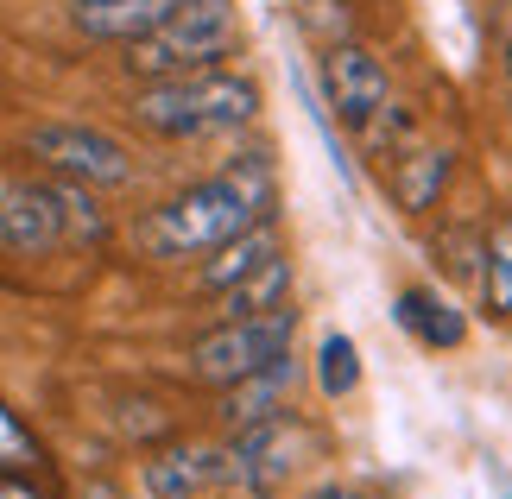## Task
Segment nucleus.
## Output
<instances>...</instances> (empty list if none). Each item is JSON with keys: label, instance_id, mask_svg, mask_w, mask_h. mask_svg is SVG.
I'll list each match as a JSON object with an SVG mask.
<instances>
[{"label": "nucleus", "instance_id": "f257e3e1", "mask_svg": "<svg viewBox=\"0 0 512 499\" xmlns=\"http://www.w3.org/2000/svg\"><path fill=\"white\" fill-rule=\"evenodd\" d=\"M272 209H279L272 158L247 152V158H234L228 171H215L203 184L177 190L171 203H159L133 228V241L152 259H196V253H215L222 241H234V234L253 228V222H272Z\"/></svg>", "mask_w": 512, "mask_h": 499}, {"label": "nucleus", "instance_id": "f03ea898", "mask_svg": "<svg viewBox=\"0 0 512 499\" xmlns=\"http://www.w3.org/2000/svg\"><path fill=\"white\" fill-rule=\"evenodd\" d=\"M108 234V215L70 177H13L0 190V247L19 259H45L64 247H95Z\"/></svg>", "mask_w": 512, "mask_h": 499}, {"label": "nucleus", "instance_id": "7ed1b4c3", "mask_svg": "<svg viewBox=\"0 0 512 499\" xmlns=\"http://www.w3.org/2000/svg\"><path fill=\"white\" fill-rule=\"evenodd\" d=\"M260 114V83L241 70H190V76H165L133 95V121L159 139H209V133H234Z\"/></svg>", "mask_w": 512, "mask_h": 499}, {"label": "nucleus", "instance_id": "20e7f679", "mask_svg": "<svg viewBox=\"0 0 512 499\" xmlns=\"http://www.w3.org/2000/svg\"><path fill=\"white\" fill-rule=\"evenodd\" d=\"M241 51V0H177L146 38L127 45V70L146 83L190 70H222Z\"/></svg>", "mask_w": 512, "mask_h": 499}, {"label": "nucleus", "instance_id": "39448f33", "mask_svg": "<svg viewBox=\"0 0 512 499\" xmlns=\"http://www.w3.org/2000/svg\"><path fill=\"white\" fill-rule=\"evenodd\" d=\"M291 335H298V310L279 304L266 316H222L209 335H196L190 342V379H203V386H234V379L272 367L279 354H291Z\"/></svg>", "mask_w": 512, "mask_h": 499}, {"label": "nucleus", "instance_id": "423d86ee", "mask_svg": "<svg viewBox=\"0 0 512 499\" xmlns=\"http://www.w3.org/2000/svg\"><path fill=\"white\" fill-rule=\"evenodd\" d=\"M310 455H317V430L298 424L291 411H279V417H266V424L234 430V443H228V481L247 487L253 499H272L291 474L310 462Z\"/></svg>", "mask_w": 512, "mask_h": 499}, {"label": "nucleus", "instance_id": "0eeeda50", "mask_svg": "<svg viewBox=\"0 0 512 499\" xmlns=\"http://www.w3.org/2000/svg\"><path fill=\"white\" fill-rule=\"evenodd\" d=\"M26 152H32L45 171L70 177V184H83V190H121L127 177H133L127 146H121L114 133H102V127L45 121V127H32V133H26Z\"/></svg>", "mask_w": 512, "mask_h": 499}, {"label": "nucleus", "instance_id": "6e6552de", "mask_svg": "<svg viewBox=\"0 0 512 499\" xmlns=\"http://www.w3.org/2000/svg\"><path fill=\"white\" fill-rule=\"evenodd\" d=\"M323 95L348 127H367L392 95L386 64L367 45H354V38H336V45H323Z\"/></svg>", "mask_w": 512, "mask_h": 499}, {"label": "nucleus", "instance_id": "1a4fd4ad", "mask_svg": "<svg viewBox=\"0 0 512 499\" xmlns=\"http://www.w3.org/2000/svg\"><path fill=\"white\" fill-rule=\"evenodd\" d=\"M228 481V443H171L140 468L146 499H196Z\"/></svg>", "mask_w": 512, "mask_h": 499}, {"label": "nucleus", "instance_id": "9d476101", "mask_svg": "<svg viewBox=\"0 0 512 499\" xmlns=\"http://www.w3.org/2000/svg\"><path fill=\"white\" fill-rule=\"evenodd\" d=\"M177 0H70V26L83 38H102V45H133L146 38Z\"/></svg>", "mask_w": 512, "mask_h": 499}, {"label": "nucleus", "instance_id": "9b49d317", "mask_svg": "<svg viewBox=\"0 0 512 499\" xmlns=\"http://www.w3.org/2000/svg\"><path fill=\"white\" fill-rule=\"evenodd\" d=\"M291 386H298V361H291V354H279L272 367H260V373H247V379H234V386H228L222 424H228V430H247V424L279 417L285 398H291Z\"/></svg>", "mask_w": 512, "mask_h": 499}, {"label": "nucleus", "instance_id": "f8f14e48", "mask_svg": "<svg viewBox=\"0 0 512 499\" xmlns=\"http://www.w3.org/2000/svg\"><path fill=\"white\" fill-rule=\"evenodd\" d=\"M392 316H399V329L411 335V342H424V348H462L468 342V316L449 304L443 291H430V285H405Z\"/></svg>", "mask_w": 512, "mask_h": 499}, {"label": "nucleus", "instance_id": "ddd939ff", "mask_svg": "<svg viewBox=\"0 0 512 499\" xmlns=\"http://www.w3.org/2000/svg\"><path fill=\"white\" fill-rule=\"evenodd\" d=\"M443 184H449V152L443 146H411L399 165H392V203H399L405 215L437 209Z\"/></svg>", "mask_w": 512, "mask_h": 499}, {"label": "nucleus", "instance_id": "4468645a", "mask_svg": "<svg viewBox=\"0 0 512 499\" xmlns=\"http://www.w3.org/2000/svg\"><path fill=\"white\" fill-rule=\"evenodd\" d=\"M272 253H285V247H279V228H272V222L241 228L234 241H222V247L209 253V266H203V291H228L234 278H247L253 266H266Z\"/></svg>", "mask_w": 512, "mask_h": 499}, {"label": "nucleus", "instance_id": "2eb2a0df", "mask_svg": "<svg viewBox=\"0 0 512 499\" xmlns=\"http://www.w3.org/2000/svg\"><path fill=\"white\" fill-rule=\"evenodd\" d=\"M215 297H222V316H266V310H279L291 297V259L272 253L266 266H253L247 278H234V285L215 291Z\"/></svg>", "mask_w": 512, "mask_h": 499}, {"label": "nucleus", "instance_id": "dca6fc26", "mask_svg": "<svg viewBox=\"0 0 512 499\" xmlns=\"http://www.w3.org/2000/svg\"><path fill=\"white\" fill-rule=\"evenodd\" d=\"M481 304L487 316H512V222H494L481 241Z\"/></svg>", "mask_w": 512, "mask_h": 499}, {"label": "nucleus", "instance_id": "f3484780", "mask_svg": "<svg viewBox=\"0 0 512 499\" xmlns=\"http://www.w3.org/2000/svg\"><path fill=\"white\" fill-rule=\"evenodd\" d=\"M317 386L329 398H348L361 386V348H354V335H323L317 348Z\"/></svg>", "mask_w": 512, "mask_h": 499}, {"label": "nucleus", "instance_id": "a211bd4d", "mask_svg": "<svg viewBox=\"0 0 512 499\" xmlns=\"http://www.w3.org/2000/svg\"><path fill=\"white\" fill-rule=\"evenodd\" d=\"M26 462H38L32 436L13 424V411H0V468H26Z\"/></svg>", "mask_w": 512, "mask_h": 499}, {"label": "nucleus", "instance_id": "6ab92c4d", "mask_svg": "<svg viewBox=\"0 0 512 499\" xmlns=\"http://www.w3.org/2000/svg\"><path fill=\"white\" fill-rule=\"evenodd\" d=\"M310 499H386V493H373V487H323V493H310Z\"/></svg>", "mask_w": 512, "mask_h": 499}, {"label": "nucleus", "instance_id": "aec40b11", "mask_svg": "<svg viewBox=\"0 0 512 499\" xmlns=\"http://www.w3.org/2000/svg\"><path fill=\"white\" fill-rule=\"evenodd\" d=\"M0 499H45V493L26 487V481H0Z\"/></svg>", "mask_w": 512, "mask_h": 499}]
</instances>
